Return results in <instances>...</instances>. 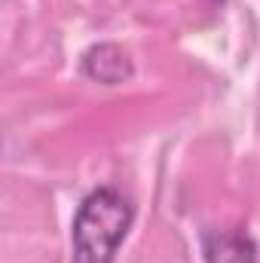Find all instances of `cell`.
<instances>
[{
	"mask_svg": "<svg viewBox=\"0 0 260 263\" xmlns=\"http://www.w3.org/2000/svg\"><path fill=\"white\" fill-rule=\"evenodd\" d=\"M135 220V205L114 187H98L73 214V263H114Z\"/></svg>",
	"mask_w": 260,
	"mask_h": 263,
	"instance_id": "6da1fadb",
	"label": "cell"
},
{
	"mask_svg": "<svg viewBox=\"0 0 260 263\" xmlns=\"http://www.w3.org/2000/svg\"><path fill=\"white\" fill-rule=\"evenodd\" d=\"M202 254L205 263H257V245L245 230H208Z\"/></svg>",
	"mask_w": 260,
	"mask_h": 263,
	"instance_id": "7a4b0ae2",
	"label": "cell"
},
{
	"mask_svg": "<svg viewBox=\"0 0 260 263\" xmlns=\"http://www.w3.org/2000/svg\"><path fill=\"white\" fill-rule=\"evenodd\" d=\"M83 73L92 77V80H98V83H104V86H120V83H126L135 73V67H132V59L123 46H117V43H98V46L86 49V55H83Z\"/></svg>",
	"mask_w": 260,
	"mask_h": 263,
	"instance_id": "3957f363",
	"label": "cell"
}]
</instances>
